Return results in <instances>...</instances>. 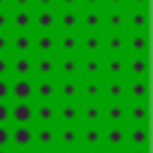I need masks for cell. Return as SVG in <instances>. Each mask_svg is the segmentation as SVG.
<instances>
[{
    "label": "cell",
    "instance_id": "1",
    "mask_svg": "<svg viewBox=\"0 0 153 153\" xmlns=\"http://www.w3.org/2000/svg\"><path fill=\"white\" fill-rule=\"evenodd\" d=\"M79 31L81 33H103V7L79 10Z\"/></svg>",
    "mask_w": 153,
    "mask_h": 153
},
{
    "label": "cell",
    "instance_id": "2",
    "mask_svg": "<svg viewBox=\"0 0 153 153\" xmlns=\"http://www.w3.org/2000/svg\"><path fill=\"white\" fill-rule=\"evenodd\" d=\"M100 148H127V124H103Z\"/></svg>",
    "mask_w": 153,
    "mask_h": 153
},
{
    "label": "cell",
    "instance_id": "3",
    "mask_svg": "<svg viewBox=\"0 0 153 153\" xmlns=\"http://www.w3.org/2000/svg\"><path fill=\"white\" fill-rule=\"evenodd\" d=\"M103 33H127V10H103Z\"/></svg>",
    "mask_w": 153,
    "mask_h": 153
},
{
    "label": "cell",
    "instance_id": "4",
    "mask_svg": "<svg viewBox=\"0 0 153 153\" xmlns=\"http://www.w3.org/2000/svg\"><path fill=\"white\" fill-rule=\"evenodd\" d=\"M79 79H103V55H79Z\"/></svg>",
    "mask_w": 153,
    "mask_h": 153
},
{
    "label": "cell",
    "instance_id": "5",
    "mask_svg": "<svg viewBox=\"0 0 153 153\" xmlns=\"http://www.w3.org/2000/svg\"><path fill=\"white\" fill-rule=\"evenodd\" d=\"M10 103H33V79H10Z\"/></svg>",
    "mask_w": 153,
    "mask_h": 153
},
{
    "label": "cell",
    "instance_id": "6",
    "mask_svg": "<svg viewBox=\"0 0 153 153\" xmlns=\"http://www.w3.org/2000/svg\"><path fill=\"white\" fill-rule=\"evenodd\" d=\"M79 103H103V79H79Z\"/></svg>",
    "mask_w": 153,
    "mask_h": 153
},
{
    "label": "cell",
    "instance_id": "7",
    "mask_svg": "<svg viewBox=\"0 0 153 153\" xmlns=\"http://www.w3.org/2000/svg\"><path fill=\"white\" fill-rule=\"evenodd\" d=\"M103 103H127V79H103Z\"/></svg>",
    "mask_w": 153,
    "mask_h": 153
},
{
    "label": "cell",
    "instance_id": "8",
    "mask_svg": "<svg viewBox=\"0 0 153 153\" xmlns=\"http://www.w3.org/2000/svg\"><path fill=\"white\" fill-rule=\"evenodd\" d=\"M55 148H79V124H55Z\"/></svg>",
    "mask_w": 153,
    "mask_h": 153
},
{
    "label": "cell",
    "instance_id": "9",
    "mask_svg": "<svg viewBox=\"0 0 153 153\" xmlns=\"http://www.w3.org/2000/svg\"><path fill=\"white\" fill-rule=\"evenodd\" d=\"M12 33H33V10H10Z\"/></svg>",
    "mask_w": 153,
    "mask_h": 153
},
{
    "label": "cell",
    "instance_id": "10",
    "mask_svg": "<svg viewBox=\"0 0 153 153\" xmlns=\"http://www.w3.org/2000/svg\"><path fill=\"white\" fill-rule=\"evenodd\" d=\"M103 79H127V55H103Z\"/></svg>",
    "mask_w": 153,
    "mask_h": 153
},
{
    "label": "cell",
    "instance_id": "11",
    "mask_svg": "<svg viewBox=\"0 0 153 153\" xmlns=\"http://www.w3.org/2000/svg\"><path fill=\"white\" fill-rule=\"evenodd\" d=\"M10 148H33V124H12Z\"/></svg>",
    "mask_w": 153,
    "mask_h": 153
},
{
    "label": "cell",
    "instance_id": "12",
    "mask_svg": "<svg viewBox=\"0 0 153 153\" xmlns=\"http://www.w3.org/2000/svg\"><path fill=\"white\" fill-rule=\"evenodd\" d=\"M103 124H79V148H100Z\"/></svg>",
    "mask_w": 153,
    "mask_h": 153
},
{
    "label": "cell",
    "instance_id": "13",
    "mask_svg": "<svg viewBox=\"0 0 153 153\" xmlns=\"http://www.w3.org/2000/svg\"><path fill=\"white\" fill-rule=\"evenodd\" d=\"M127 33H148L146 7H127Z\"/></svg>",
    "mask_w": 153,
    "mask_h": 153
},
{
    "label": "cell",
    "instance_id": "14",
    "mask_svg": "<svg viewBox=\"0 0 153 153\" xmlns=\"http://www.w3.org/2000/svg\"><path fill=\"white\" fill-rule=\"evenodd\" d=\"M10 79H33V55H12Z\"/></svg>",
    "mask_w": 153,
    "mask_h": 153
},
{
    "label": "cell",
    "instance_id": "15",
    "mask_svg": "<svg viewBox=\"0 0 153 153\" xmlns=\"http://www.w3.org/2000/svg\"><path fill=\"white\" fill-rule=\"evenodd\" d=\"M57 10H33V33H55Z\"/></svg>",
    "mask_w": 153,
    "mask_h": 153
},
{
    "label": "cell",
    "instance_id": "16",
    "mask_svg": "<svg viewBox=\"0 0 153 153\" xmlns=\"http://www.w3.org/2000/svg\"><path fill=\"white\" fill-rule=\"evenodd\" d=\"M55 98L60 103H79V79H55Z\"/></svg>",
    "mask_w": 153,
    "mask_h": 153
},
{
    "label": "cell",
    "instance_id": "17",
    "mask_svg": "<svg viewBox=\"0 0 153 153\" xmlns=\"http://www.w3.org/2000/svg\"><path fill=\"white\" fill-rule=\"evenodd\" d=\"M55 33H79V7L76 10H57Z\"/></svg>",
    "mask_w": 153,
    "mask_h": 153
},
{
    "label": "cell",
    "instance_id": "18",
    "mask_svg": "<svg viewBox=\"0 0 153 153\" xmlns=\"http://www.w3.org/2000/svg\"><path fill=\"white\" fill-rule=\"evenodd\" d=\"M79 55H103V33L79 31Z\"/></svg>",
    "mask_w": 153,
    "mask_h": 153
},
{
    "label": "cell",
    "instance_id": "19",
    "mask_svg": "<svg viewBox=\"0 0 153 153\" xmlns=\"http://www.w3.org/2000/svg\"><path fill=\"white\" fill-rule=\"evenodd\" d=\"M103 55H127V33H103Z\"/></svg>",
    "mask_w": 153,
    "mask_h": 153
},
{
    "label": "cell",
    "instance_id": "20",
    "mask_svg": "<svg viewBox=\"0 0 153 153\" xmlns=\"http://www.w3.org/2000/svg\"><path fill=\"white\" fill-rule=\"evenodd\" d=\"M33 79H55V55H33Z\"/></svg>",
    "mask_w": 153,
    "mask_h": 153
},
{
    "label": "cell",
    "instance_id": "21",
    "mask_svg": "<svg viewBox=\"0 0 153 153\" xmlns=\"http://www.w3.org/2000/svg\"><path fill=\"white\" fill-rule=\"evenodd\" d=\"M127 79H148V55H127Z\"/></svg>",
    "mask_w": 153,
    "mask_h": 153
},
{
    "label": "cell",
    "instance_id": "22",
    "mask_svg": "<svg viewBox=\"0 0 153 153\" xmlns=\"http://www.w3.org/2000/svg\"><path fill=\"white\" fill-rule=\"evenodd\" d=\"M127 103H148V79H127Z\"/></svg>",
    "mask_w": 153,
    "mask_h": 153
},
{
    "label": "cell",
    "instance_id": "23",
    "mask_svg": "<svg viewBox=\"0 0 153 153\" xmlns=\"http://www.w3.org/2000/svg\"><path fill=\"white\" fill-rule=\"evenodd\" d=\"M79 124H103V103H79Z\"/></svg>",
    "mask_w": 153,
    "mask_h": 153
},
{
    "label": "cell",
    "instance_id": "24",
    "mask_svg": "<svg viewBox=\"0 0 153 153\" xmlns=\"http://www.w3.org/2000/svg\"><path fill=\"white\" fill-rule=\"evenodd\" d=\"M103 124H127V103H103Z\"/></svg>",
    "mask_w": 153,
    "mask_h": 153
},
{
    "label": "cell",
    "instance_id": "25",
    "mask_svg": "<svg viewBox=\"0 0 153 153\" xmlns=\"http://www.w3.org/2000/svg\"><path fill=\"white\" fill-rule=\"evenodd\" d=\"M127 148H148V124H127Z\"/></svg>",
    "mask_w": 153,
    "mask_h": 153
},
{
    "label": "cell",
    "instance_id": "26",
    "mask_svg": "<svg viewBox=\"0 0 153 153\" xmlns=\"http://www.w3.org/2000/svg\"><path fill=\"white\" fill-rule=\"evenodd\" d=\"M33 100L55 103V79H33Z\"/></svg>",
    "mask_w": 153,
    "mask_h": 153
},
{
    "label": "cell",
    "instance_id": "27",
    "mask_svg": "<svg viewBox=\"0 0 153 153\" xmlns=\"http://www.w3.org/2000/svg\"><path fill=\"white\" fill-rule=\"evenodd\" d=\"M12 124H33V103H10Z\"/></svg>",
    "mask_w": 153,
    "mask_h": 153
},
{
    "label": "cell",
    "instance_id": "28",
    "mask_svg": "<svg viewBox=\"0 0 153 153\" xmlns=\"http://www.w3.org/2000/svg\"><path fill=\"white\" fill-rule=\"evenodd\" d=\"M33 148H55V124L33 127Z\"/></svg>",
    "mask_w": 153,
    "mask_h": 153
},
{
    "label": "cell",
    "instance_id": "29",
    "mask_svg": "<svg viewBox=\"0 0 153 153\" xmlns=\"http://www.w3.org/2000/svg\"><path fill=\"white\" fill-rule=\"evenodd\" d=\"M55 55H79V33H55Z\"/></svg>",
    "mask_w": 153,
    "mask_h": 153
},
{
    "label": "cell",
    "instance_id": "30",
    "mask_svg": "<svg viewBox=\"0 0 153 153\" xmlns=\"http://www.w3.org/2000/svg\"><path fill=\"white\" fill-rule=\"evenodd\" d=\"M10 55H33V33H12Z\"/></svg>",
    "mask_w": 153,
    "mask_h": 153
},
{
    "label": "cell",
    "instance_id": "31",
    "mask_svg": "<svg viewBox=\"0 0 153 153\" xmlns=\"http://www.w3.org/2000/svg\"><path fill=\"white\" fill-rule=\"evenodd\" d=\"M55 120H57V103H33V122L55 124Z\"/></svg>",
    "mask_w": 153,
    "mask_h": 153
},
{
    "label": "cell",
    "instance_id": "32",
    "mask_svg": "<svg viewBox=\"0 0 153 153\" xmlns=\"http://www.w3.org/2000/svg\"><path fill=\"white\" fill-rule=\"evenodd\" d=\"M55 33H33V55H55Z\"/></svg>",
    "mask_w": 153,
    "mask_h": 153
},
{
    "label": "cell",
    "instance_id": "33",
    "mask_svg": "<svg viewBox=\"0 0 153 153\" xmlns=\"http://www.w3.org/2000/svg\"><path fill=\"white\" fill-rule=\"evenodd\" d=\"M127 55H148V33H127Z\"/></svg>",
    "mask_w": 153,
    "mask_h": 153
},
{
    "label": "cell",
    "instance_id": "34",
    "mask_svg": "<svg viewBox=\"0 0 153 153\" xmlns=\"http://www.w3.org/2000/svg\"><path fill=\"white\" fill-rule=\"evenodd\" d=\"M60 124H79V103H57V120Z\"/></svg>",
    "mask_w": 153,
    "mask_h": 153
},
{
    "label": "cell",
    "instance_id": "35",
    "mask_svg": "<svg viewBox=\"0 0 153 153\" xmlns=\"http://www.w3.org/2000/svg\"><path fill=\"white\" fill-rule=\"evenodd\" d=\"M127 124H148V103H127Z\"/></svg>",
    "mask_w": 153,
    "mask_h": 153
},
{
    "label": "cell",
    "instance_id": "36",
    "mask_svg": "<svg viewBox=\"0 0 153 153\" xmlns=\"http://www.w3.org/2000/svg\"><path fill=\"white\" fill-rule=\"evenodd\" d=\"M10 60L12 55H0V79H10Z\"/></svg>",
    "mask_w": 153,
    "mask_h": 153
},
{
    "label": "cell",
    "instance_id": "37",
    "mask_svg": "<svg viewBox=\"0 0 153 153\" xmlns=\"http://www.w3.org/2000/svg\"><path fill=\"white\" fill-rule=\"evenodd\" d=\"M0 33H12L10 31V10H0Z\"/></svg>",
    "mask_w": 153,
    "mask_h": 153
},
{
    "label": "cell",
    "instance_id": "38",
    "mask_svg": "<svg viewBox=\"0 0 153 153\" xmlns=\"http://www.w3.org/2000/svg\"><path fill=\"white\" fill-rule=\"evenodd\" d=\"M10 43L12 33H0V55H10Z\"/></svg>",
    "mask_w": 153,
    "mask_h": 153
},
{
    "label": "cell",
    "instance_id": "39",
    "mask_svg": "<svg viewBox=\"0 0 153 153\" xmlns=\"http://www.w3.org/2000/svg\"><path fill=\"white\" fill-rule=\"evenodd\" d=\"M0 148H10V124H0Z\"/></svg>",
    "mask_w": 153,
    "mask_h": 153
},
{
    "label": "cell",
    "instance_id": "40",
    "mask_svg": "<svg viewBox=\"0 0 153 153\" xmlns=\"http://www.w3.org/2000/svg\"><path fill=\"white\" fill-rule=\"evenodd\" d=\"M0 103H10V79H0Z\"/></svg>",
    "mask_w": 153,
    "mask_h": 153
},
{
    "label": "cell",
    "instance_id": "41",
    "mask_svg": "<svg viewBox=\"0 0 153 153\" xmlns=\"http://www.w3.org/2000/svg\"><path fill=\"white\" fill-rule=\"evenodd\" d=\"M103 10H127V0H103Z\"/></svg>",
    "mask_w": 153,
    "mask_h": 153
},
{
    "label": "cell",
    "instance_id": "42",
    "mask_svg": "<svg viewBox=\"0 0 153 153\" xmlns=\"http://www.w3.org/2000/svg\"><path fill=\"white\" fill-rule=\"evenodd\" d=\"M33 10H57V0H33Z\"/></svg>",
    "mask_w": 153,
    "mask_h": 153
},
{
    "label": "cell",
    "instance_id": "43",
    "mask_svg": "<svg viewBox=\"0 0 153 153\" xmlns=\"http://www.w3.org/2000/svg\"><path fill=\"white\" fill-rule=\"evenodd\" d=\"M10 10H33V0H10Z\"/></svg>",
    "mask_w": 153,
    "mask_h": 153
},
{
    "label": "cell",
    "instance_id": "44",
    "mask_svg": "<svg viewBox=\"0 0 153 153\" xmlns=\"http://www.w3.org/2000/svg\"><path fill=\"white\" fill-rule=\"evenodd\" d=\"M0 124H10V103H0Z\"/></svg>",
    "mask_w": 153,
    "mask_h": 153
},
{
    "label": "cell",
    "instance_id": "45",
    "mask_svg": "<svg viewBox=\"0 0 153 153\" xmlns=\"http://www.w3.org/2000/svg\"><path fill=\"white\" fill-rule=\"evenodd\" d=\"M79 0H57V10H76Z\"/></svg>",
    "mask_w": 153,
    "mask_h": 153
},
{
    "label": "cell",
    "instance_id": "46",
    "mask_svg": "<svg viewBox=\"0 0 153 153\" xmlns=\"http://www.w3.org/2000/svg\"><path fill=\"white\" fill-rule=\"evenodd\" d=\"M84 7H103V0H79V10Z\"/></svg>",
    "mask_w": 153,
    "mask_h": 153
},
{
    "label": "cell",
    "instance_id": "47",
    "mask_svg": "<svg viewBox=\"0 0 153 153\" xmlns=\"http://www.w3.org/2000/svg\"><path fill=\"white\" fill-rule=\"evenodd\" d=\"M127 7H146L148 10V0H127Z\"/></svg>",
    "mask_w": 153,
    "mask_h": 153
},
{
    "label": "cell",
    "instance_id": "48",
    "mask_svg": "<svg viewBox=\"0 0 153 153\" xmlns=\"http://www.w3.org/2000/svg\"><path fill=\"white\" fill-rule=\"evenodd\" d=\"M33 153H57V148H33Z\"/></svg>",
    "mask_w": 153,
    "mask_h": 153
},
{
    "label": "cell",
    "instance_id": "49",
    "mask_svg": "<svg viewBox=\"0 0 153 153\" xmlns=\"http://www.w3.org/2000/svg\"><path fill=\"white\" fill-rule=\"evenodd\" d=\"M79 153H103V148H79Z\"/></svg>",
    "mask_w": 153,
    "mask_h": 153
},
{
    "label": "cell",
    "instance_id": "50",
    "mask_svg": "<svg viewBox=\"0 0 153 153\" xmlns=\"http://www.w3.org/2000/svg\"><path fill=\"white\" fill-rule=\"evenodd\" d=\"M103 153H127V148H103Z\"/></svg>",
    "mask_w": 153,
    "mask_h": 153
},
{
    "label": "cell",
    "instance_id": "51",
    "mask_svg": "<svg viewBox=\"0 0 153 153\" xmlns=\"http://www.w3.org/2000/svg\"><path fill=\"white\" fill-rule=\"evenodd\" d=\"M57 153H79V148H57Z\"/></svg>",
    "mask_w": 153,
    "mask_h": 153
},
{
    "label": "cell",
    "instance_id": "52",
    "mask_svg": "<svg viewBox=\"0 0 153 153\" xmlns=\"http://www.w3.org/2000/svg\"><path fill=\"white\" fill-rule=\"evenodd\" d=\"M127 153H148V148H127Z\"/></svg>",
    "mask_w": 153,
    "mask_h": 153
},
{
    "label": "cell",
    "instance_id": "53",
    "mask_svg": "<svg viewBox=\"0 0 153 153\" xmlns=\"http://www.w3.org/2000/svg\"><path fill=\"white\" fill-rule=\"evenodd\" d=\"M12 153H33V148H12Z\"/></svg>",
    "mask_w": 153,
    "mask_h": 153
},
{
    "label": "cell",
    "instance_id": "54",
    "mask_svg": "<svg viewBox=\"0 0 153 153\" xmlns=\"http://www.w3.org/2000/svg\"><path fill=\"white\" fill-rule=\"evenodd\" d=\"M10 7H12L10 0H0V10H10Z\"/></svg>",
    "mask_w": 153,
    "mask_h": 153
},
{
    "label": "cell",
    "instance_id": "55",
    "mask_svg": "<svg viewBox=\"0 0 153 153\" xmlns=\"http://www.w3.org/2000/svg\"><path fill=\"white\" fill-rule=\"evenodd\" d=\"M0 153H12V148H0Z\"/></svg>",
    "mask_w": 153,
    "mask_h": 153
}]
</instances>
